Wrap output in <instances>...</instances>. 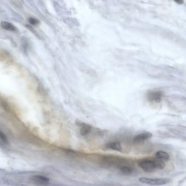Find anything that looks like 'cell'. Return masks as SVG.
I'll use <instances>...</instances> for the list:
<instances>
[{"label": "cell", "instance_id": "cell-1", "mask_svg": "<svg viewBox=\"0 0 186 186\" xmlns=\"http://www.w3.org/2000/svg\"><path fill=\"white\" fill-rule=\"evenodd\" d=\"M138 165L143 170L147 172H152L159 169H162L165 167V163L164 161L159 159H143L138 161Z\"/></svg>", "mask_w": 186, "mask_h": 186}, {"label": "cell", "instance_id": "cell-2", "mask_svg": "<svg viewBox=\"0 0 186 186\" xmlns=\"http://www.w3.org/2000/svg\"><path fill=\"white\" fill-rule=\"evenodd\" d=\"M139 181L143 184H147L151 186H162L170 182V179H151L147 177H140Z\"/></svg>", "mask_w": 186, "mask_h": 186}, {"label": "cell", "instance_id": "cell-3", "mask_svg": "<svg viewBox=\"0 0 186 186\" xmlns=\"http://www.w3.org/2000/svg\"><path fill=\"white\" fill-rule=\"evenodd\" d=\"M31 180L34 184L39 186H48L50 182L48 177L39 175L33 176L31 177Z\"/></svg>", "mask_w": 186, "mask_h": 186}, {"label": "cell", "instance_id": "cell-4", "mask_svg": "<svg viewBox=\"0 0 186 186\" xmlns=\"http://www.w3.org/2000/svg\"><path fill=\"white\" fill-rule=\"evenodd\" d=\"M163 97V94L160 91H153L149 92L147 95V99L151 102L159 103L160 102Z\"/></svg>", "mask_w": 186, "mask_h": 186}, {"label": "cell", "instance_id": "cell-5", "mask_svg": "<svg viewBox=\"0 0 186 186\" xmlns=\"http://www.w3.org/2000/svg\"><path fill=\"white\" fill-rule=\"evenodd\" d=\"M152 134L150 132H144L140 133L133 138V142L135 143H140L147 140L151 137Z\"/></svg>", "mask_w": 186, "mask_h": 186}, {"label": "cell", "instance_id": "cell-6", "mask_svg": "<svg viewBox=\"0 0 186 186\" xmlns=\"http://www.w3.org/2000/svg\"><path fill=\"white\" fill-rule=\"evenodd\" d=\"M155 158L165 162L168 161L169 159L170 156L167 152L162 150H159L156 152V153L155 154Z\"/></svg>", "mask_w": 186, "mask_h": 186}, {"label": "cell", "instance_id": "cell-7", "mask_svg": "<svg viewBox=\"0 0 186 186\" xmlns=\"http://www.w3.org/2000/svg\"><path fill=\"white\" fill-rule=\"evenodd\" d=\"M106 147L109 149H112L119 152L122 151V145L118 142H110L108 143L106 145Z\"/></svg>", "mask_w": 186, "mask_h": 186}, {"label": "cell", "instance_id": "cell-8", "mask_svg": "<svg viewBox=\"0 0 186 186\" xmlns=\"http://www.w3.org/2000/svg\"><path fill=\"white\" fill-rule=\"evenodd\" d=\"M120 172L124 175H130L132 174L133 169L131 167L127 165H122L119 167Z\"/></svg>", "mask_w": 186, "mask_h": 186}, {"label": "cell", "instance_id": "cell-9", "mask_svg": "<svg viewBox=\"0 0 186 186\" xmlns=\"http://www.w3.org/2000/svg\"><path fill=\"white\" fill-rule=\"evenodd\" d=\"M1 26L3 29L10 31H16V28L13 24L6 21H2L1 23Z\"/></svg>", "mask_w": 186, "mask_h": 186}, {"label": "cell", "instance_id": "cell-10", "mask_svg": "<svg viewBox=\"0 0 186 186\" xmlns=\"http://www.w3.org/2000/svg\"><path fill=\"white\" fill-rule=\"evenodd\" d=\"M81 134L83 136L87 135L88 133L92 130V127L89 125L88 124H83L81 125Z\"/></svg>", "mask_w": 186, "mask_h": 186}, {"label": "cell", "instance_id": "cell-11", "mask_svg": "<svg viewBox=\"0 0 186 186\" xmlns=\"http://www.w3.org/2000/svg\"><path fill=\"white\" fill-rule=\"evenodd\" d=\"M0 142H2L5 144H7L8 143V140L7 139L6 136L1 131H0Z\"/></svg>", "mask_w": 186, "mask_h": 186}, {"label": "cell", "instance_id": "cell-12", "mask_svg": "<svg viewBox=\"0 0 186 186\" xmlns=\"http://www.w3.org/2000/svg\"><path fill=\"white\" fill-rule=\"evenodd\" d=\"M28 21L31 24L33 25H37L39 23V21L38 20L36 19L33 18H30L28 19Z\"/></svg>", "mask_w": 186, "mask_h": 186}, {"label": "cell", "instance_id": "cell-13", "mask_svg": "<svg viewBox=\"0 0 186 186\" xmlns=\"http://www.w3.org/2000/svg\"><path fill=\"white\" fill-rule=\"evenodd\" d=\"M174 1L176 3H177V4H179V5H182V4H184V0H174Z\"/></svg>", "mask_w": 186, "mask_h": 186}]
</instances>
